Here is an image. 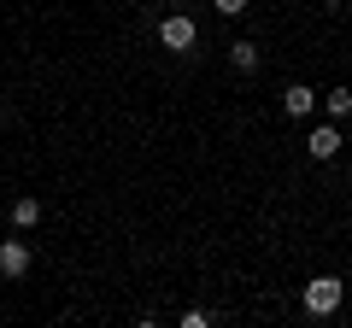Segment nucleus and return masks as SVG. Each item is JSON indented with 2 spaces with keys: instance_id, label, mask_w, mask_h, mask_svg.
<instances>
[{
  "instance_id": "8",
  "label": "nucleus",
  "mask_w": 352,
  "mask_h": 328,
  "mask_svg": "<svg viewBox=\"0 0 352 328\" xmlns=\"http://www.w3.org/2000/svg\"><path fill=\"white\" fill-rule=\"evenodd\" d=\"M229 65H235V71H258V47H252V41H235V47H229Z\"/></svg>"
},
{
  "instance_id": "10",
  "label": "nucleus",
  "mask_w": 352,
  "mask_h": 328,
  "mask_svg": "<svg viewBox=\"0 0 352 328\" xmlns=\"http://www.w3.org/2000/svg\"><path fill=\"white\" fill-rule=\"evenodd\" d=\"M329 6H346V0H329Z\"/></svg>"
},
{
  "instance_id": "9",
  "label": "nucleus",
  "mask_w": 352,
  "mask_h": 328,
  "mask_svg": "<svg viewBox=\"0 0 352 328\" xmlns=\"http://www.w3.org/2000/svg\"><path fill=\"white\" fill-rule=\"evenodd\" d=\"M212 6H217V12H223V18H235V12H247V0H212Z\"/></svg>"
},
{
  "instance_id": "1",
  "label": "nucleus",
  "mask_w": 352,
  "mask_h": 328,
  "mask_svg": "<svg viewBox=\"0 0 352 328\" xmlns=\"http://www.w3.org/2000/svg\"><path fill=\"white\" fill-rule=\"evenodd\" d=\"M340 293H346L340 276H311V281H305V311H311V316H335L340 311Z\"/></svg>"
},
{
  "instance_id": "7",
  "label": "nucleus",
  "mask_w": 352,
  "mask_h": 328,
  "mask_svg": "<svg viewBox=\"0 0 352 328\" xmlns=\"http://www.w3.org/2000/svg\"><path fill=\"white\" fill-rule=\"evenodd\" d=\"M323 112L335 117V124H340V117H352V89H335V94H323Z\"/></svg>"
},
{
  "instance_id": "4",
  "label": "nucleus",
  "mask_w": 352,
  "mask_h": 328,
  "mask_svg": "<svg viewBox=\"0 0 352 328\" xmlns=\"http://www.w3.org/2000/svg\"><path fill=\"white\" fill-rule=\"evenodd\" d=\"M305 152H311V159H335V152H340V124H335V117H329L323 129H311V141H305Z\"/></svg>"
},
{
  "instance_id": "6",
  "label": "nucleus",
  "mask_w": 352,
  "mask_h": 328,
  "mask_svg": "<svg viewBox=\"0 0 352 328\" xmlns=\"http://www.w3.org/2000/svg\"><path fill=\"white\" fill-rule=\"evenodd\" d=\"M36 223H41V200L18 194V200H12V229H36Z\"/></svg>"
},
{
  "instance_id": "2",
  "label": "nucleus",
  "mask_w": 352,
  "mask_h": 328,
  "mask_svg": "<svg viewBox=\"0 0 352 328\" xmlns=\"http://www.w3.org/2000/svg\"><path fill=\"white\" fill-rule=\"evenodd\" d=\"M194 36H200V30H194V18H182V12L159 24V41H164L170 53H188V47H194Z\"/></svg>"
},
{
  "instance_id": "3",
  "label": "nucleus",
  "mask_w": 352,
  "mask_h": 328,
  "mask_svg": "<svg viewBox=\"0 0 352 328\" xmlns=\"http://www.w3.org/2000/svg\"><path fill=\"white\" fill-rule=\"evenodd\" d=\"M0 276H6V281H24L30 276V246H24V240H0Z\"/></svg>"
},
{
  "instance_id": "5",
  "label": "nucleus",
  "mask_w": 352,
  "mask_h": 328,
  "mask_svg": "<svg viewBox=\"0 0 352 328\" xmlns=\"http://www.w3.org/2000/svg\"><path fill=\"white\" fill-rule=\"evenodd\" d=\"M311 106H317V94L305 89V82H288V94H282V112H288V117H311Z\"/></svg>"
}]
</instances>
